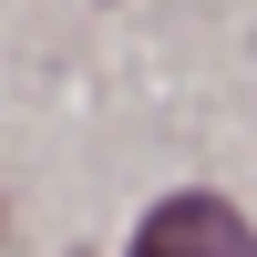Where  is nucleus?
<instances>
[{
  "label": "nucleus",
  "instance_id": "1",
  "mask_svg": "<svg viewBox=\"0 0 257 257\" xmlns=\"http://www.w3.org/2000/svg\"><path fill=\"white\" fill-rule=\"evenodd\" d=\"M134 257H257V226L226 196H165L134 226Z\"/></svg>",
  "mask_w": 257,
  "mask_h": 257
}]
</instances>
